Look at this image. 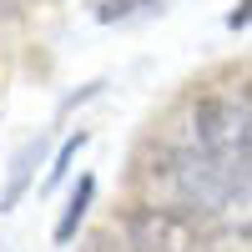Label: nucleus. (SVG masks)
Wrapping results in <instances>:
<instances>
[{"instance_id":"nucleus-1","label":"nucleus","mask_w":252,"mask_h":252,"mask_svg":"<svg viewBox=\"0 0 252 252\" xmlns=\"http://www.w3.org/2000/svg\"><path fill=\"white\" fill-rule=\"evenodd\" d=\"M152 187H161V207L172 212H187V217H212V212H227L247 197V177L242 172H227L212 157L192 152V146H157L152 166H146Z\"/></svg>"},{"instance_id":"nucleus-2","label":"nucleus","mask_w":252,"mask_h":252,"mask_svg":"<svg viewBox=\"0 0 252 252\" xmlns=\"http://www.w3.org/2000/svg\"><path fill=\"white\" fill-rule=\"evenodd\" d=\"M187 146L202 157H212L227 172L247 177L252 161V116H247V96L237 91H207L192 101V116H187Z\"/></svg>"},{"instance_id":"nucleus-3","label":"nucleus","mask_w":252,"mask_h":252,"mask_svg":"<svg viewBox=\"0 0 252 252\" xmlns=\"http://www.w3.org/2000/svg\"><path fill=\"white\" fill-rule=\"evenodd\" d=\"M121 232L136 252H212V237L207 227L187 212H172L161 202H146V207H131L121 217Z\"/></svg>"},{"instance_id":"nucleus-4","label":"nucleus","mask_w":252,"mask_h":252,"mask_svg":"<svg viewBox=\"0 0 252 252\" xmlns=\"http://www.w3.org/2000/svg\"><path fill=\"white\" fill-rule=\"evenodd\" d=\"M40 161H46V136H31V141L10 157L5 187H0V212H10V207L31 192V182H35V166H40Z\"/></svg>"},{"instance_id":"nucleus-5","label":"nucleus","mask_w":252,"mask_h":252,"mask_svg":"<svg viewBox=\"0 0 252 252\" xmlns=\"http://www.w3.org/2000/svg\"><path fill=\"white\" fill-rule=\"evenodd\" d=\"M91 197H96V177H81V182H76V192L66 197V207H61V217H56V232H51L61 247H66V242L76 237V227L86 222V207H91Z\"/></svg>"},{"instance_id":"nucleus-6","label":"nucleus","mask_w":252,"mask_h":252,"mask_svg":"<svg viewBox=\"0 0 252 252\" xmlns=\"http://www.w3.org/2000/svg\"><path fill=\"white\" fill-rule=\"evenodd\" d=\"M161 0H91V15L101 26H126V20H146L157 15Z\"/></svg>"},{"instance_id":"nucleus-7","label":"nucleus","mask_w":252,"mask_h":252,"mask_svg":"<svg viewBox=\"0 0 252 252\" xmlns=\"http://www.w3.org/2000/svg\"><path fill=\"white\" fill-rule=\"evenodd\" d=\"M86 141H91V131H76V136L61 141V152H56V161H51V172H46V182H40V187H56L61 177H66V172H71V161H76V152H81Z\"/></svg>"},{"instance_id":"nucleus-8","label":"nucleus","mask_w":252,"mask_h":252,"mask_svg":"<svg viewBox=\"0 0 252 252\" xmlns=\"http://www.w3.org/2000/svg\"><path fill=\"white\" fill-rule=\"evenodd\" d=\"M26 5H31V0H0V15L15 20V15H26Z\"/></svg>"}]
</instances>
